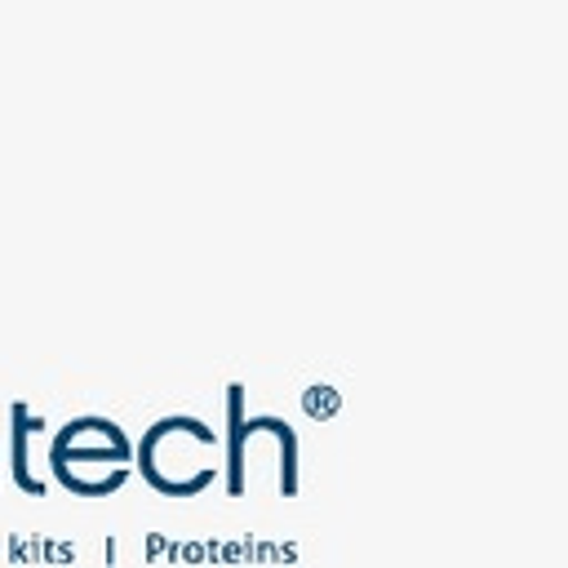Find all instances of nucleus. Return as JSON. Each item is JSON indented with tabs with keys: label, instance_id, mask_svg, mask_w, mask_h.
Wrapping results in <instances>:
<instances>
[{
	"label": "nucleus",
	"instance_id": "f03ea898",
	"mask_svg": "<svg viewBox=\"0 0 568 568\" xmlns=\"http://www.w3.org/2000/svg\"><path fill=\"white\" fill-rule=\"evenodd\" d=\"M231 493L240 497L244 493V479H240V444H244V413H240V386H231Z\"/></svg>",
	"mask_w": 568,
	"mask_h": 568
},
{
	"label": "nucleus",
	"instance_id": "f257e3e1",
	"mask_svg": "<svg viewBox=\"0 0 568 568\" xmlns=\"http://www.w3.org/2000/svg\"><path fill=\"white\" fill-rule=\"evenodd\" d=\"M13 413H18V422H22V426H18V435H13V479H18V488H27V493H36V497H40V493H44V484L27 475V430H31V426H40V422H27V404H13Z\"/></svg>",
	"mask_w": 568,
	"mask_h": 568
}]
</instances>
